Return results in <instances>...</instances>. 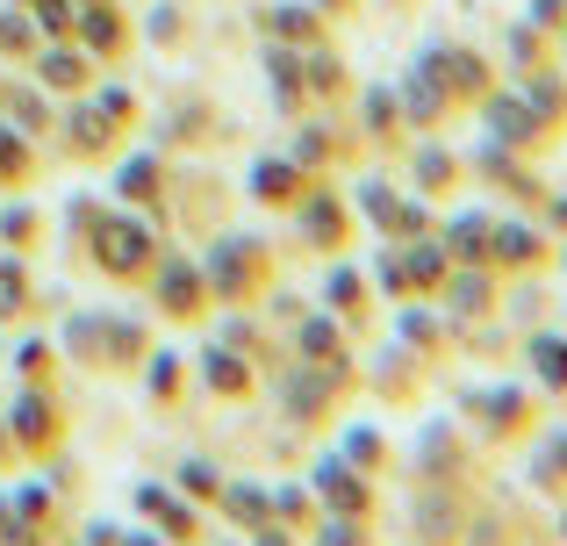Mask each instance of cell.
Listing matches in <instances>:
<instances>
[{
  "mask_svg": "<svg viewBox=\"0 0 567 546\" xmlns=\"http://www.w3.org/2000/svg\"><path fill=\"white\" fill-rule=\"evenodd\" d=\"M8 309H22V274L0 267V317H8Z\"/></svg>",
  "mask_w": 567,
  "mask_h": 546,
  "instance_id": "obj_1",
  "label": "cell"
}]
</instances>
